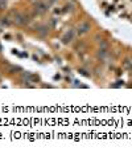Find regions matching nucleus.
I'll list each match as a JSON object with an SVG mask.
<instances>
[{
  "label": "nucleus",
  "instance_id": "obj_1",
  "mask_svg": "<svg viewBox=\"0 0 132 155\" xmlns=\"http://www.w3.org/2000/svg\"><path fill=\"white\" fill-rule=\"evenodd\" d=\"M12 20H13V23L16 24V25H20V27H24V25H27L28 23L30 21V17L27 15V13H24V12H19V11H13L12 12Z\"/></svg>",
  "mask_w": 132,
  "mask_h": 155
},
{
  "label": "nucleus",
  "instance_id": "obj_8",
  "mask_svg": "<svg viewBox=\"0 0 132 155\" xmlns=\"http://www.w3.org/2000/svg\"><path fill=\"white\" fill-rule=\"evenodd\" d=\"M30 78H32V74H30V73H23L21 81H27V82H30Z\"/></svg>",
  "mask_w": 132,
  "mask_h": 155
},
{
  "label": "nucleus",
  "instance_id": "obj_4",
  "mask_svg": "<svg viewBox=\"0 0 132 155\" xmlns=\"http://www.w3.org/2000/svg\"><path fill=\"white\" fill-rule=\"evenodd\" d=\"M0 23H2L3 27H9L13 23V20L11 16H3L2 19H0Z\"/></svg>",
  "mask_w": 132,
  "mask_h": 155
},
{
  "label": "nucleus",
  "instance_id": "obj_7",
  "mask_svg": "<svg viewBox=\"0 0 132 155\" xmlns=\"http://www.w3.org/2000/svg\"><path fill=\"white\" fill-rule=\"evenodd\" d=\"M74 9H75V4L71 2V0H69V3H66V5H65L64 12H73Z\"/></svg>",
  "mask_w": 132,
  "mask_h": 155
},
{
  "label": "nucleus",
  "instance_id": "obj_3",
  "mask_svg": "<svg viewBox=\"0 0 132 155\" xmlns=\"http://www.w3.org/2000/svg\"><path fill=\"white\" fill-rule=\"evenodd\" d=\"M90 31H91V24L87 21H81L77 25V33L79 36H83V35H87Z\"/></svg>",
  "mask_w": 132,
  "mask_h": 155
},
{
  "label": "nucleus",
  "instance_id": "obj_5",
  "mask_svg": "<svg viewBox=\"0 0 132 155\" xmlns=\"http://www.w3.org/2000/svg\"><path fill=\"white\" fill-rule=\"evenodd\" d=\"M73 38H74V31L71 29V31H69V32L65 35L62 40H64L65 44H69V43H71V41H73Z\"/></svg>",
  "mask_w": 132,
  "mask_h": 155
},
{
  "label": "nucleus",
  "instance_id": "obj_9",
  "mask_svg": "<svg viewBox=\"0 0 132 155\" xmlns=\"http://www.w3.org/2000/svg\"><path fill=\"white\" fill-rule=\"evenodd\" d=\"M7 8V0H0V11H4Z\"/></svg>",
  "mask_w": 132,
  "mask_h": 155
},
{
  "label": "nucleus",
  "instance_id": "obj_6",
  "mask_svg": "<svg viewBox=\"0 0 132 155\" xmlns=\"http://www.w3.org/2000/svg\"><path fill=\"white\" fill-rule=\"evenodd\" d=\"M48 31H49V27H46V25H40L37 28V33H39L40 36H46Z\"/></svg>",
  "mask_w": 132,
  "mask_h": 155
},
{
  "label": "nucleus",
  "instance_id": "obj_2",
  "mask_svg": "<svg viewBox=\"0 0 132 155\" xmlns=\"http://www.w3.org/2000/svg\"><path fill=\"white\" fill-rule=\"evenodd\" d=\"M33 7H34L33 8L34 12L37 15H44V13L49 11L50 4L48 2H45V0H33Z\"/></svg>",
  "mask_w": 132,
  "mask_h": 155
}]
</instances>
